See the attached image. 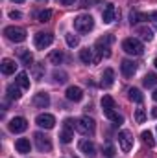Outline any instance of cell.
<instances>
[{
    "instance_id": "cell-41",
    "label": "cell",
    "mask_w": 157,
    "mask_h": 158,
    "mask_svg": "<svg viewBox=\"0 0 157 158\" xmlns=\"http://www.w3.org/2000/svg\"><path fill=\"white\" fill-rule=\"evenodd\" d=\"M11 2H17V4H20V2H24V0H11Z\"/></svg>"
},
{
    "instance_id": "cell-15",
    "label": "cell",
    "mask_w": 157,
    "mask_h": 158,
    "mask_svg": "<svg viewBox=\"0 0 157 158\" xmlns=\"http://www.w3.org/2000/svg\"><path fill=\"white\" fill-rule=\"evenodd\" d=\"M0 70H2L4 76H11V74H15V70H17V63H15L13 59H4L2 64H0Z\"/></svg>"
},
{
    "instance_id": "cell-1",
    "label": "cell",
    "mask_w": 157,
    "mask_h": 158,
    "mask_svg": "<svg viewBox=\"0 0 157 158\" xmlns=\"http://www.w3.org/2000/svg\"><path fill=\"white\" fill-rule=\"evenodd\" d=\"M113 40H115V37H113L111 33H107V35H104V37H100V39L96 40L94 48H96L100 59H102V57H111V50H109V46H111Z\"/></svg>"
},
{
    "instance_id": "cell-12",
    "label": "cell",
    "mask_w": 157,
    "mask_h": 158,
    "mask_svg": "<svg viewBox=\"0 0 157 158\" xmlns=\"http://www.w3.org/2000/svg\"><path fill=\"white\" fill-rule=\"evenodd\" d=\"M65 96H67V99H69V101L78 103V101L83 99V90H81L79 86H69V88H67V92H65Z\"/></svg>"
},
{
    "instance_id": "cell-26",
    "label": "cell",
    "mask_w": 157,
    "mask_h": 158,
    "mask_svg": "<svg viewBox=\"0 0 157 158\" xmlns=\"http://www.w3.org/2000/svg\"><path fill=\"white\" fill-rule=\"evenodd\" d=\"M19 55H20V61H22L26 66H32V63H34V55H32L28 50H20Z\"/></svg>"
},
{
    "instance_id": "cell-25",
    "label": "cell",
    "mask_w": 157,
    "mask_h": 158,
    "mask_svg": "<svg viewBox=\"0 0 157 158\" xmlns=\"http://www.w3.org/2000/svg\"><path fill=\"white\" fill-rule=\"evenodd\" d=\"M79 59H81L85 64H91V63L94 61V57H92V50H89V48L81 50V52H79Z\"/></svg>"
},
{
    "instance_id": "cell-6",
    "label": "cell",
    "mask_w": 157,
    "mask_h": 158,
    "mask_svg": "<svg viewBox=\"0 0 157 158\" xmlns=\"http://www.w3.org/2000/svg\"><path fill=\"white\" fill-rule=\"evenodd\" d=\"M34 140H35V145H37V149H39L41 153L52 151V142H50V138L44 136L43 132H35V134H34Z\"/></svg>"
},
{
    "instance_id": "cell-40",
    "label": "cell",
    "mask_w": 157,
    "mask_h": 158,
    "mask_svg": "<svg viewBox=\"0 0 157 158\" xmlns=\"http://www.w3.org/2000/svg\"><path fill=\"white\" fill-rule=\"evenodd\" d=\"M152 98H154V101H157V88L154 90V94H152Z\"/></svg>"
},
{
    "instance_id": "cell-5",
    "label": "cell",
    "mask_w": 157,
    "mask_h": 158,
    "mask_svg": "<svg viewBox=\"0 0 157 158\" xmlns=\"http://www.w3.org/2000/svg\"><path fill=\"white\" fill-rule=\"evenodd\" d=\"M4 35L11 42H22V40H26V30L24 28H17V26H7L4 30Z\"/></svg>"
},
{
    "instance_id": "cell-30",
    "label": "cell",
    "mask_w": 157,
    "mask_h": 158,
    "mask_svg": "<svg viewBox=\"0 0 157 158\" xmlns=\"http://www.w3.org/2000/svg\"><path fill=\"white\" fill-rule=\"evenodd\" d=\"M102 109H115V99L111 96H104L102 98Z\"/></svg>"
},
{
    "instance_id": "cell-16",
    "label": "cell",
    "mask_w": 157,
    "mask_h": 158,
    "mask_svg": "<svg viewBox=\"0 0 157 158\" xmlns=\"http://www.w3.org/2000/svg\"><path fill=\"white\" fill-rule=\"evenodd\" d=\"M79 149H81V151H83L89 158L96 156V147H94V143H92V142H89V140H81V142H79Z\"/></svg>"
},
{
    "instance_id": "cell-27",
    "label": "cell",
    "mask_w": 157,
    "mask_h": 158,
    "mask_svg": "<svg viewBox=\"0 0 157 158\" xmlns=\"http://www.w3.org/2000/svg\"><path fill=\"white\" fill-rule=\"evenodd\" d=\"M141 20H148V15H142V13H139V11H131L129 22H131V24H137V22H141Z\"/></svg>"
},
{
    "instance_id": "cell-10",
    "label": "cell",
    "mask_w": 157,
    "mask_h": 158,
    "mask_svg": "<svg viewBox=\"0 0 157 158\" xmlns=\"http://www.w3.org/2000/svg\"><path fill=\"white\" fill-rule=\"evenodd\" d=\"M35 123L39 125L41 129H54V125H56V118L52 116V114H39L37 118H35Z\"/></svg>"
},
{
    "instance_id": "cell-28",
    "label": "cell",
    "mask_w": 157,
    "mask_h": 158,
    "mask_svg": "<svg viewBox=\"0 0 157 158\" xmlns=\"http://www.w3.org/2000/svg\"><path fill=\"white\" fill-rule=\"evenodd\" d=\"M141 138H142V142H144L148 147H154V145H155V140H154V136H152V132H150V131H142Z\"/></svg>"
},
{
    "instance_id": "cell-29",
    "label": "cell",
    "mask_w": 157,
    "mask_h": 158,
    "mask_svg": "<svg viewBox=\"0 0 157 158\" xmlns=\"http://www.w3.org/2000/svg\"><path fill=\"white\" fill-rule=\"evenodd\" d=\"M144 86H148V88L157 86V74H146V77H144Z\"/></svg>"
},
{
    "instance_id": "cell-9",
    "label": "cell",
    "mask_w": 157,
    "mask_h": 158,
    "mask_svg": "<svg viewBox=\"0 0 157 158\" xmlns=\"http://www.w3.org/2000/svg\"><path fill=\"white\" fill-rule=\"evenodd\" d=\"M26 129H28V121L22 116H17V118H13L9 121V131L11 132H24Z\"/></svg>"
},
{
    "instance_id": "cell-21",
    "label": "cell",
    "mask_w": 157,
    "mask_h": 158,
    "mask_svg": "<svg viewBox=\"0 0 157 158\" xmlns=\"http://www.w3.org/2000/svg\"><path fill=\"white\" fill-rule=\"evenodd\" d=\"M20 86L19 85H9L7 86V98L9 99H20Z\"/></svg>"
},
{
    "instance_id": "cell-35",
    "label": "cell",
    "mask_w": 157,
    "mask_h": 158,
    "mask_svg": "<svg viewBox=\"0 0 157 158\" xmlns=\"http://www.w3.org/2000/svg\"><path fill=\"white\" fill-rule=\"evenodd\" d=\"M148 20L154 24V28L157 30V11H152V13H148Z\"/></svg>"
},
{
    "instance_id": "cell-24",
    "label": "cell",
    "mask_w": 157,
    "mask_h": 158,
    "mask_svg": "<svg viewBox=\"0 0 157 158\" xmlns=\"http://www.w3.org/2000/svg\"><path fill=\"white\" fill-rule=\"evenodd\" d=\"M137 35H141V39H144V40L154 39V31L148 30V28H144V26H139V28H137Z\"/></svg>"
},
{
    "instance_id": "cell-23",
    "label": "cell",
    "mask_w": 157,
    "mask_h": 158,
    "mask_svg": "<svg viewBox=\"0 0 157 158\" xmlns=\"http://www.w3.org/2000/svg\"><path fill=\"white\" fill-rule=\"evenodd\" d=\"M17 85L22 88V90H26V88H30V79H28V74L26 72H20L19 76H17Z\"/></svg>"
},
{
    "instance_id": "cell-36",
    "label": "cell",
    "mask_w": 157,
    "mask_h": 158,
    "mask_svg": "<svg viewBox=\"0 0 157 158\" xmlns=\"http://www.w3.org/2000/svg\"><path fill=\"white\" fill-rule=\"evenodd\" d=\"M104 155H105V156H113V155H115V147H113V145H105Z\"/></svg>"
},
{
    "instance_id": "cell-13",
    "label": "cell",
    "mask_w": 157,
    "mask_h": 158,
    "mask_svg": "<svg viewBox=\"0 0 157 158\" xmlns=\"http://www.w3.org/2000/svg\"><path fill=\"white\" fill-rule=\"evenodd\" d=\"M120 70H122V74H124L126 77H131V76L137 72V64H135L133 61H129V59H124L122 64H120Z\"/></svg>"
},
{
    "instance_id": "cell-22",
    "label": "cell",
    "mask_w": 157,
    "mask_h": 158,
    "mask_svg": "<svg viewBox=\"0 0 157 158\" xmlns=\"http://www.w3.org/2000/svg\"><path fill=\"white\" fill-rule=\"evenodd\" d=\"M128 98H129L131 101H135V103H142V99H144V96L141 94L139 88H129V90H128Z\"/></svg>"
},
{
    "instance_id": "cell-3",
    "label": "cell",
    "mask_w": 157,
    "mask_h": 158,
    "mask_svg": "<svg viewBox=\"0 0 157 158\" xmlns=\"http://www.w3.org/2000/svg\"><path fill=\"white\" fill-rule=\"evenodd\" d=\"M74 129L81 132V134H89V136H92L94 134V131H96V123H94V119L91 118H79L74 121Z\"/></svg>"
},
{
    "instance_id": "cell-39",
    "label": "cell",
    "mask_w": 157,
    "mask_h": 158,
    "mask_svg": "<svg viewBox=\"0 0 157 158\" xmlns=\"http://www.w3.org/2000/svg\"><path fill=\"white\" fill-rule=\"evenodd\" d=\"M152 118H157V107L152 109Z\"/></svg>"
},
{
    "instance_id": "cell-18",
    "label": "cell",
    "mask_w": 157,
    "mask_h": 158,
    "mask_svg": "<svg viewBox=\"0 0 157 158\" xmlns=\"http://www.w3.org/2000/svg\"><path fill=\"white\" fill-rule=\"evenodd\" d=\"M113 83H115V72H113L111 68H105V70H104V76H102V86L109 88Z\"/></svg>"
},
{
    "instance_id": "cell-11",
    "label": "cell",
    "mask_w": 157,
    "mask_h": 158,
    "mask_svg": "<svg viewBox=\"0 0 157 158\" xmlns=\"http://www.w3.org/2000/svg\"><path fill=\"white\" fill-rule=\"evenodd\" d=\"M32 103H34V107H37V109H46V107L50 105V96H48L46 92H39V94L34 96Z\"/></svg>"
},
{
    "instance_id": "cell-14",
    "label": "cell",
    "mask_w": 157,
    "mask_h": 158,
    "mask_svg": "<svg viewBox=\"0 0 157 158\" xmlns=\"http://www.w3.org/2000/svg\"><path fill=\"white\" fill-rule=\"evenodd\" d=\"M15 149H17V153H20V155H28V153L32 151V143H30L28 138H19V140L15 142Z\"/></svg>"
},
{
    "instance_id": "cell-42",
    "label": "cell",
    "mask_w": 157,
    "mask_h": 158,
    "mask_svg": "<svg viewBox=\"0 0 157 158\" xmlns=\"http://www.w3.org/2000/svg\"><path fill=\"white\" fill-rule=\"evenodd\" d=\"M154 64H155V68H157V59H155V61H154Z\"/></svg>"
},
{
    "instance_id": "cell-32",
    "label": "cell",
    "mask_w": 157,
    "mask_h": 158,
    "mask_svg": "<svg viewBox=\"0 0 157 158\" xmlns=\"http://www.w3.org/2000/svg\"><path fill=\"white\" fill-rule=\"evenodd\" d=\"M54 81H56V83H65V81H67V72L56 70V72H54Z\"/></svg>"
},
{
    "instance_id": "cell-31",
    "label": "cell",
    "mask_w": 157,
    "mask_h": 158,
    "mask_svg": "<svg viewBox=\"0 0 157 158\" xmlns=\"http://www.w3.org/2000/svg\"><path fill=\"white\" fill-rule=\"evenodd\" d=\"M65 39H67V44H69L70 48H76V46L79 44V39L74 35V33H67V35H65Z\"/></svg>"
},
{
    "instance_id": "cell-37",
    "label": "cell",
    "mask_w": 157,
    "mask_h": 158,
    "mask_svg": "<svg viewBox=\"0 0 157 158\" xmlns=\"http://www.w3.org/2000/svg\"><path fill=\"white\" fill-rule=\"evenodd\" d=\"M61 6H74L76 4V0H57Z\"/></svg>"
},
{
    "instance_id": "cell-7",
    "label": "cell",
    "mask_w": 157,
    "mask_h": 158,
    "mask_svg": "<svg viewBox=\"0 0 157 158\" xmlns=\"http://www.w3.org/2000/svg\"><path fill=\"white\" fill-rule=\"evenodd\" d=\"M118 143H120V149L124 153H128L131 147H133V136L129 131H120L118 132Z\"/></svg>"
},
{
    "instance_id": "cell-20",
    "label": "cell",
    "mask_w": 157,
    "mask_h": 158,
    "mask_svg": "<svg viewBox=\"0 0 157 158\" xmlns=\"http://www.w3.org/2000/svg\"><path fill=\"white\" fill-rule=\"evenodd\" d=\"M63 59H65V55H63V52H61V50H54V52L48 55V61H50L52 64H61V63H63Z\"/></svg>"
},
{
    "instance_id": "cell-19",
    "label": "cell",
    "mask_w": 157,
    "mask_h": 158,
    "mask_svg": "<svg viewBox=\"0 0 157 158\" xmlns=\"http://www.w3.org/2000/svg\"><path fill=\"white\" fill-rule=\"evenodd\" d=\"M104 116H105V118H109L113 123H117V125L124 123V118H122L118 112H115V109H104Z\"/></svg>"
},
{
    "instance_id": "cell-43",
    "label": "cell",
    "mask_w": 157,
    "mask_h": 158,
    "mask_svg": "<svg viewBox=\"0 0 157 158\" xmlns=\"http://www.w3.org/2000/svg\"><path fill=\"white\" fill-rule=\"evenodd\" d=\"M39 2H43V0H39ZM44 2H46V0H44Z\"/></svg>"
},
{
    "instance_id": "cell-38",
    "label": "cell",
    "mask_w": 157,
    "mask_h": 158,
    "mask_svg": "<svg viewBox=\"0 0 157 158\" xmlns=\"http://www.w3.org/2000/svg\"><path fill=\"white\" fill-rule=\"evenodd\" d=\"M9 17L11 19H20L22 15H20V11H9Z\"/></svg>"
},
{
    "instance_id": "cell-8",
    "label": "cell",
    "mask_w": 157,
    "mask_h": 158,
    "mask_svg": "<svg viewBox=\"0 0 157 158\" xmlns=\"http://www.w3.org/2000/svg\"><path fill=\"white\" fill-rule=\"evenodd\" d=\"M34 42H35V48L44 50V48H48V46L54 42V35H52V33H37Z\"/></svg>"
},
{
    "instance_id": "cell-17",
    "label": "cell",
    "mask_w": 157,
    "mask_h": 158,
    "mask_svg": "<svg viewBox=\"0 0 157 158\" xmlns=\"http://www.w3.org/2000/svg\"><path fill=\"white\" fill-rule=\"evenodd\" d=\"M102 19H104V22H107V24L117 19V9H115L113 4H107V6H105V9H104V13H102Z\"/></svg>"
},
{
    "instance_id": "cell-2",
    "label": "cell",
    "mask_w": 157,
    "mask_h": 158,
    "mask_svg": "<svg viewBox=\"0 0 157 158\" xmlns=\"http://www.w3.org/2000/svg\"><path fill=\"white\" fill-rule=\"evenodd\" d=\"M94 28V19L91 15H78L74 19V30L79 33H89Z\"/></svg>"
},
{
    "instance_id": "cell-34",
    "label": "cell",
    "mask_w": 157,
    "mask_h": 158,
    "mask_svg": "<svg viewBox=\"0 0 157 158\" xmlns=\"http://www.w3.org/2000/svg\"><path fill=\"white\" fill-rule=\"evenodd\" d=\"M50 17H52V11H50V9H46V11H41L39 15H37L39 22H48V20H50Z\"/></svg>"
},
{
    "instance_id": "cell-33",
    "label": "cell",
    "mask_w": 157,
    "mask_h": 158,
    "mask_svg": "<svg viewBox=\"0 0 157 158\" xmlns=\"http://www.w3.org/2000/svg\"><path fill=\"white\" fill-rule=\"evenodd\" d=\"M144 119H146V112H144V109L141 107V109L135 110V121H137V123H144Z\"/></svg>"
},
{
    "instance_id": "cell-4",
    "label": "cell",
    "mask_w": 157,
    "mask_h": 158,
    "mask_svg": "<svg viewBox=\"0 0 157 158\" xmlns=\"http://www.w3.org/2000/svg\"><path fill=\"white\" fill-rule=\"evenodd\" d=\"M122 50H124L126 53H129V55H141V53L144 52V46H142V42L139 39L129 37V39H126L122 42Z\"/></svg>"
}]
</instances>
